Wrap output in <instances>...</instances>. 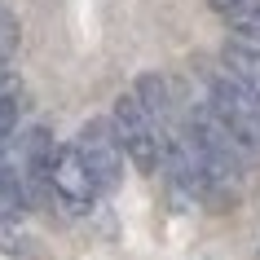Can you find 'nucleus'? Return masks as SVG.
Returning <instances> with one entry per match:
<instances>
[{
	"label": "nucleus",
	"instance_id": "obj_4",
	"mask_svg": "<svg viewBox=\"0 0 260 260\" xmlns=\"http://www.w3.org/2000/svg\"><path fill=\"white\" fill-rule=\"evenodd\" d=\"M75 150H80L84 168H88V177H93L97 194H115L123 181V146L115 137V128L110 119H88L80 128V137H75Z\"/></svg>",
	"mask_w": 260,
	"mask_h": 260
},
{
	"label": "nucleus",
	"instance_id": "obj_2",
	"mask_svg": "<svg viewBox=\"0 0 260 260\" xmlns=\"http://www.w3.org/2000/svg\"><path fill=\"white\" fill-rule=\"evenodd\" d=\"M110 128H115L123 154L133 159L137 172H159V168H164V133H159V123L146 115V106L137 102V93H123L119 102H115Z\"/></svg>",
	"mask_w": 260,
	"mask_h": 260
},
{
	"label": "nucleus",
	"instance_id": "obj_10",
	"mask_svg": "<svg viewBox=\"0 0 260 260\" xmlns=\"http://www.w3.org/2000/svg\"><path fill=\"white\" fill-rule=\"evenodd\" d=\"M18 110H22V93H18V84L9 80L5 88H0V133H14Z\"/></svg>",
	"mask_w": 260,
	"mask_h": 260
},
{
	"label": "nucleus",
	"instance_id": "obj_3",
	"mask_svg": "<svg viewBox=\"0 0 260 260\" xmlns=\"http://www.w3.org/2000/svg\"><path fill=\"white\" fill-rule=\"evenodd\" d=\"M207 106L220 115V123L243 141L251 154H260V97L247 93L238 80H230L225 71L207 75Z\"/></svg>",
	"mask_w": 260,
	"mask_h": 260
},
{
	"label": "nucleus",
	"instance_id": "obj_9",
	"mask_svg": "<svg viewBox=\"0 0 260 260\" xmlns=\"http://www.w3.org/2000/svg\"><path fill=\"white\" fill-rule=\"evenodd\" d=\"M207 5L234 27V40L260 44V0H207Z\"/></svg>",
	"mask_w": 260,
	"mask_h": 260
},
{
	"label": "nucleus",
	"instance_id": "obj_12",
	"mask_svg": "<svg viewBox=\"0 0 260 260\" xmlns=\"http://www.w3.org/2000/svg\"><path fill=\"white\" fill-rule=\"evenodd\" d=\"M9 154V133H0V159Z\"/></svg>",
	"mask_w": 260,
	"mask_h": 260
},
{
	"label": "nucleus",
	"instance_id": "obj_11",
	"mask_svg": "<svg viewBox=\"0 0 260 260\" xmlns=\"http://www.w3.org/2000/svg\"><path fill=\"white\" fill-rule=\"evenodd\" d=\"M0 251H9V256L22 251V230H18V220H9V216H0Z\"/></svg>",
	"mask_w": 260,
	"mask_h": 260
},
{
	"label": "nucleus",
	"instance_id": "obj_1",
	"mask_svg": "<svg viewBox=\"0 0 260 260\" xmlns=\"http://www.w3.org/2000/svg\"><path fill=\"white\" fill-rule=\"evenodd\" d=\"M185 133H190V141L203 150V159L212 164V172H216L225 185H234V181L247 172V164L256 159V154L220 123V115L207 106V102H199V106L185 110Z\"/></svg>",
	"mask_w": 260,
	"mask_h": 260
},
{
	"label": "nucleus",
	"instance_id": "obj_5",
	"mask_svg": "<svg viewBox=\"0 0 260 260\" xmlns=\"http://www.w3.org/2000/svg\"><path fill=\"white\" fill-rule=\"evenodd\" d=\"M53 159H57V146L49 137V128H31L22 137V146H18V168H22L31 203L53 199Z\"/></svg>",
	"mask_w": 260,
	"mask_h": 260
},
{
	"label": "nucleus",
	"instance_id": "obj_7",
	"mask_svg": "<svg viewBox=\"0 0 260 260\" xmlns=\"http://www.w3.org/2000/svg\"><path fill=\"white\" fill-rule=\"evenodd\" d=\"M133 93H137V102L146 106V115L159 123V133H172V128H181V123H185V115H181V97H177V88H172V80H168V75L146 71Z\"/></svg>",
	"mask_w": 260,
	"mask_h": 260
},
{
	"label": "nucleus",
	"instance_id": "obj_6",
	"mask_svg": "<svg viewBox=\"0 0 260 260\" xmlns=\"http://www.w3.org/2000/svg\"><path fill=\"white\" fill-rule=\"evenodd\" d=\"M53 199L67 212H88V203L97 199V185L84 168L80 150L75 146H57V159H53Z\"/></svg>",
	"mask_w": 260,
	"mask_h": 260
},
{
	"label": "nucleus",
	"instance_id": "obj_8",
	"mask_svg": "<svg viewBox=\"0 0 260 260\" xmlns=\"http://www.w3.org/2000/svg\"><path fill=\"white\" fill-rule=\"evenodd\" d=\"M220 71L238 80L247 93L260 97V44H247V40H230L220 49Z\"/></svg>",
	"mask_w": 260,
	"mask_h": 260
}]
</instances>
